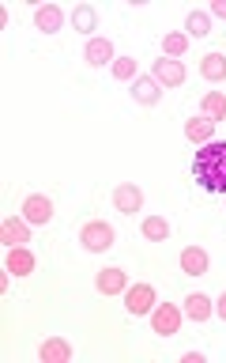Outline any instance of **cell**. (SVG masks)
Here are the masks:
<instances>
[{"label": "cell", "instance_id": "1", "mask_svg": "<svg viewBox=\"0 0 226 363\" xmlns=\"http://www.w3.org/2000/svg\"><path fill=\"white\" fill-rule=\"evenodd\" d=\"M192 178L203 193H222L226 197V140H208L196 147Z\"/></svg>", "mask_w": 226, "mask_h": 363}, {"label": "cell", "instance_id": "2", "mask_svg": "<svg viewBox=\"0 0 226 363\" xmlns=\"http://www.w3.org/2000/svg\"><path fill=\"white\" fill-rule=\"evenodd\" d=\"M113 238H117V231H113L106 220H90V223H83V231H79V246H83L87 254H106V250H113Z\"/></svg>", "mask_w": 226, "mask_h": 363}, {"label": "cell", "instance_id": "3", "mask_svg": "<svg viewBox=\"0 0 226 363\" xmlns=\"http://www.w3.org/2000/svg\"><path fill=\"white\" fill-rule=\"evenodd\" d=\"M155 288L151 284H129L124 288V311H129L132 318H143V314H151L155 311Z\"/></svg>", "mask_w": 226, "mask_h": 363}, {"label": "cell", "instance_id": "4", "mask_svg": "<svg viewBox=\"0 0 226 363\" xmlns=\"http://www.w3.org/2000/svg\"><path fill=\"white\" fill-rule=\"evenodd\" d=\"M181 318H185V311H177L174 303H155L151 311V329L158 337H174L181 329Z\"/></svg>", "mask_w": 226, "mask_h": 363}, {"label": "cell", "instance_id": "5", "mask_svg": "<svg viewBox=\"0 0 226 363\" xmlns=\"http://www.w3.org/2000/svg\"><path fill=\"white\" fill-rule=\"evenodd\" d=\"M151 76L158 79V87H181V84L189 79L185 65L174 61V57H158V61L151 65Z\"/></svg>", "mask_w": 226, "mask_h": 363}, {"label": "cell", "instance_id": "6", "mask_svg": "<svg viewBox=\"0 0 226 363\" xmlns=\"http://www.w3.org/2000/svg\"><path fill=\"white\" fill-rule=\"evenodd\" d=\"M19 216H23L30 227H45V223L53 220V201L45 197V193H30V197L23 201V212H19Z\"/></svg>", "mask_w": 226, "mask_h": 363}, {"label": "cell", "instance_id": "7", "mask_svg": "<svg viewBox=\"0 0 226 363\" xmlns=\"http://www.w3.org/2000/svg\"><path fill=\"white\" fill-rule=\"evenodd\" d=\"M113 208L124 212V216H136L143 208V189L136 186V182H121V186L113 189Z\"/></svg>", "mask_w": 226, "mask_h": 363}, {"label": "cell", "instance_id": "8", "mask_svg": "<svg viewBox=\"0 0 226 363\" xmlns=\"http://www.w3.org/2000/svg\"><path fill=\"white\" fill-rule=\"evenodd\" d=\"M0 242H4L8 250L27 246V242H30V223L23 220V216H8V220L0 223Z\"/></svg>", "mask_w": 226, "mask_h": 363}, {"label": "cell", "instance_id": "9", "mask_svg": "<svg viewBox=\"0 0 226 363\" xmlns=\"http://www.w3.org/2000/svg\"><path fill=\"white\" fill-rule=\"evenodd\" d=\"M177 265H181L185 277H203L208 265H211V257H208V250H203V246H185V250H181V257H177Z\"/></svg>", "mask_w": 226, "mask_h": 363}, {"label": "cell", "instance_id": "10", "mask_svg": "<svg viewBox=\"0 0 226 363\" xmlns=\"http://www.w3.org/2000/svg\"><path fill=\"white\" fill-rule=\"evenodd\" d=\"M95 288H98L102 295H124V288H129V272L117 269V265H106V269L95 277Z\"/></svg>", "mask_w": 226, "mask_h": 363}, {"label": "cell", "instance_id": "11", "mask_svg": "<svg viewBox=\"0 0 226 363\" xmlns=\"http://www.w3.org/2000/svg\"><path fill=\"white\" fill-rule=\"evenodd\" d=\"M38 359L42 363H72V345L64 337H49L38 345Z\"/></svg>", "mask_w": 226, "mask_h": 363}, {"label": "cell", "instance_id": "12", "mask_svg": "<svg viewBox=\"0 0 226 363\" xmlns=\"http://www.w3.org/2000/svg\"><path fill=\"white\" fill-rule=\"evenodd\" d=\"M132 99L140 102V106H155V102L162 99V87H158L155 76H136L132 79Z\"/></svg>", "mask_w": 226, "mask_h": 363}, {"label": "cell", "instance_id": "13", "mask_svg": "<svg viewBox=\"0 0 226 363\" xmlns=\"http://www.w3.org/2000/svg\"><path fill=\"white\" fill-rule=\"evenodd\" d=\"M83 57H87V65H95V68H106V65L117 61V53H113V42H109V38H90L87 50H83Z\"/></svg>", "mask_w": 226, "mask_h": 363}, {"label": "cell", "instance_id": "14", "mask_svg": "<svg viewBox=\"0 0 226 363\" xmlns=\"http://www.w3.org/2000/svg\"><path fill=\"white\" fill-rule=\"evenodd\" d=\"M34 27H38L42 34H56L64 27V11L56 8V4H42V8H34Z\"/></svg>", "mask_w": 226, "mask_h": 363}, {"label": "cell", "instance_id": "15", "mask_svg": "<svg viewBox=\"0 0 226 363\" xmlns=\"http://www.w3.org/2000/svg\"><path fill=\"white\" fill-rule=\"evenodd\" d=\"M185 140H192V144H208V140H215V121L208 118V113H200V118H189L185 121Z\"/></svg>", "mask_w": 226, "mask_h": 363}, {"label": "cell", "instance_id": "16", "mask_svg": "<svg viewBox=\"0 0 226 363\" xmlns=\"http://www.w3.org/2000/svg\"><path fill=\"white\" fill-rule=\"evenodd\" d=\"M34 265H38V261H34V254H30L27 246L8 250V261H4V269H8V272H16V277H30Z\"/></svg>", "mask_w": 226, "mask_h": 363}, {"label": "cell", "instance_id": "17", "mask_svg": "<svg viewBox=\"0 0 226 363\" xmlns=\"http://www.w3.org/2000/svg\"><path fill=\"white\" fill-rule=\"evenodd\" d=\"M211 314H215V303L203 291H192L185 299V318H189V322H208Z\"/></svg>", "mask_w": 226, "mask_h": 363}, {"label": "cell", "instance_id": "18", "mask_svg": "<svg viewBox=\"0 0 226 363\" xmlns=\"http://www.w3.org/2000/svg\"><path fill=\"white\" fill-rule=\"evenodd\" d=\"M200 76L208 79V84H222L226 79V57L222 53H203V61H200Z\"/></svg>", "mask_w": 226, "mask_h": 363}, {"label": "cell", "instance_id": "19", "mask_svg": "<svg viewBox=\"0 0 226 363\" xmlns=\"http://www.w3.org/2000/svg\"><path fill=\"white\" fill-rule=\"evenodd\" d=\"M72 27H76L79 34H95V30H98V11L90 8V4H76V11H72Z\"/></svg>", "mask_w": 226, "mask_h": 363}, {"label": "cell", "instance_id": "20", "mask_svg": "<svg viewBox=\"0 0 226 363\" xmlns=\"http://www.w3.org/2000/svg\"><path fill=\"white\" fill-rule=\"evenodd\" d=\"M211 34V16L208 11H189L185 16V38H208Z\"/></svg>", "mask_w": 226, "mask_h": 363}, {"label": "cell", "instance_id": "21", "mask_svg": "<svg viewBox=\"0 0 226 363\" xmlns=\"http://www.w3.org/2000/svg\"><path fill=\"white\" fill-rule=\"evenodd\" d=\"M140 231L147 242H166L170 238V223H166V216H147V220L140 223Z\"/></svg>", "mask_w": 226, "mask_h": 363}, {"label": "cell", "instance_id": "22", "mask_svg": "<svg viewBox=\"0 0 226 363\" xmlns=\"http://www.w3.org/2000/svg\"><path fill=\"white\" fill-rule=\"evenodd\" d=\"M203 113H208V118L219 125V121H226V91H208V95H203Z\"/></svg>", "mask_w": 226, "mask_h": 363}, {"label": "cell", "instance_id": "23", "mask_svg": "<svg viewBox=\"0 0 226 363\" xmlns=\"http://www.w3.org/2000/svg\"><path fill=\"white\" fill-rule=\"evenodd\" d=\"M185 50H189L185 34H162V57H181Z\"/></svg>", "mask_w": 226, "mask_h": 363}, {"label": "cell", "instance_id": "24", "mask_svg": "<svg viewBox=\"0 0 226 363\" xmlns=\"http://www.w3.org/2000/svg\"><path fill=\"white\" fill-rule=\"evenodd\" d=\"M109 72L113 79H136L140 72H136V57H117V61L109 65Z\"/></svg>", "mask_w": 226, "mask_h": 363}, {"label": "cell", "instance_id": "25", "mask_svg": "<svg viewBox=\"0 0 226 363\" xmlns=\"http://www.w3.org/2000/svg\"><path fill=\"white\" fill-rule=\"evenodd\" d=\"M215 314H219V318H222V322H226V291L219 295V299H215Z\"/></svg>", "mask_w": 226, "mask_h": 363}, {"label": "cell", "instance_id": "26", "mask_svg": "<svg viewBox=\"0 0 226 363\" xmlns=\"http://www.w3.org/2000/svg\"><path fill=\"white\" fill-rule=\"evenodd\" d=\"M211 16H219V19H226V0H215V4H211Z\"/></svg>", "mask_w": 226, "mask_h": 363}, {"label": "cell", "instance_id": "27", "mask_svg": "<svg viewBox=\"0 0 226 363\" xmlns=\"http://www.w3.org/2000/svg\"><path fill=\"white\" fill-rule=\"evenodd\" d=\"M181 359H185V363H203V356H200V352H185Z\"/></svg>", "mask_w": 226, "mask_h": 363}]
</instances>
